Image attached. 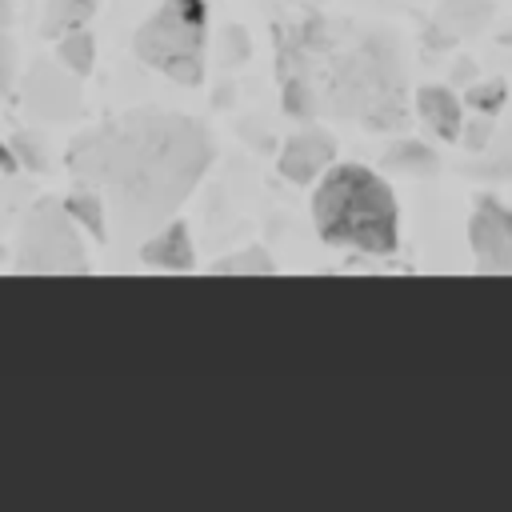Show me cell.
I'll return each instance as SVG.
<instances>
[{
	"mask_svg": "<svg viewBox=\"0 0 512 512\" xmlns=\"http://www.w3.org/2000/svg\"><path fill=\"white\" fill-rule=\"evenodd\" d=\"M208 136L176 112H132L72 144L76 180L112 204L120 228H144L168 216L208 164Z\"/></svg>",
	"mask_w": 512,
	"mask_h": 512,
	"instance_id": "6da1fadb",
	"label": "cell"
},
{
	"mask_svg": "<svg viewBox=\"0 0 512 512\" xmlns=\"http://www.w3.org/2000/svg\"><path fill=\"white\" fill-rule=\"evenodd\" d=\"M140 260H148L156 268H168V272L192 268V244H188L184 224H164L152 240H144L140 244Z\"/></svg>",
	"mask_w": 512,
	"mask_h": 512,
	"instance_id": "52a82bcc",
	"label": "cell"
},
{
	"mask_svg": "<svg viewBox=\"0 0 512 512\" xmlns=\"http://www.w3.org/2000/svg\"><path fill=\"white\" fill-rule=\"evenodd\" d=\"M64 208H68V216H72V220H80L92 236H104V196H100L96 188H88V184H84V188H76V192L68 196V204H64Z\"/></svg>",
	"mask_w": 512,
	"mask_h": 512,
	"instance_id": "9c48e42d",
	"label": "cell"
},
{
	"mask_svg": "<svg viewBox=\"0 0 512 512\" xmlns=\"http://www.w3.org/2000/svg\"><path fill=\"white\" fill-rule=\"evenodd\" d=\"M420 116H424L444 140H452V136L460 132V100H456L452 92H444V88H424V92H420Z\"/></svg>",
	"mask_w": 512,
	"mask_h": 512,
	"instance_id": "ba28073f",
	"label": "cell"
},
{
	"mask_svg": "<svg viewBox=\"0 0 512 512\" xmlns=\"http://www.w3.org/2000/svg\"><path fill=\"white\" fill-rule=\"evenodd\" d=\"M60 64H68V68L80 72V76L92 68V36H88L84 28L64 32V40H60Z\"/></svg>",
	"mask_w": 512,
	"mask_h": 512,
	"instance_id": "8fae6325",
	"label": "cell"
},
{
	"mask_svg": "<svg viewBox=\"0 0 512 512\" xmlns=\"http://www.w3.org/2000/svg\"><path fill=\"white\" fill-rule=\"evenodd\" d=\"M220 272H272V260H228V264H220Z\"/></svg>",
	"mask_w": 512,
	"mask_h": 512,
	"instance_id": "7c38bea8",
	"label": "cell"
},
{
	"mask_svg": "<svg viewBox=\"0 0 512 512\" xmlns=\"http://www.w3.org/2000/svg\"><path fill=\"white\" fill-rule=\"evenodd\" d=\"M332 160H336L332 136L320 132V128H308V132L292 136L288 148L280 152V172H284L288 180H296V184H308V180H316Z\"/></svg>",
	"mask_w": 512,
	"mask_h": 512,
	"instance_id": "8992f818",
	"label": "cell"
},
{
	"mask_svg": "<svg viewBox=\"0 0 512 512\" xmlns=\"http://www.w3.org/2000/svg\"><path fill=\"white\" fill-rule=\"evenodd\" d=\"M8 76H12V44L0 36V88L8 84Z\"/></svg>",
	"mask_w": 512,
	"mask_h": 512,
	"instance_id": "4fadbf2b",
	"label": "cell"
},
{
	"mask_svg": "<svg viewBox=\"0 0 512 512\" xmlns=\"http://www.w3.org/2000/svg\"><path fill=\"white\" fill-rule=\"evenodd\" d=\"M316 228L328 244L356 248L368 256H392L396 252V200L388 184L360 168V164H336L312 200Z\"/></svg>",
	"mask_w": 512,
	"mask_h": 512,
	"instance_id": "7a4b0ae2",
	"label": "cell"
},
{
	"mask_svg": "<svg viewBox=\"0 0 512 512\" xmlns=\"http://www.w3.org/2000/svg\"><path fill=\"white\" fill-rule=\"evenodd\" d=\"M92 8H96V0H48L44 32H72L88 20Z\"/></svg>",
	"mask_w": 512,
	"mask_h": 512,
	"instance_id": "30bf717a",
	"label": "cell"
},
{
	"mask_svg": "<svg viewBox=\"0 0 512 512\" xmlns=\"http://www.w3.org/2000/svg\"><path fill=\"white\" fill-rule=\"evenodd\" d=\"M204 0H164V8L140 24L136 56L176 84L204 80Z\"/></svg>",
	"mask_w": 512,
	"mask_h": 512,
	"instance_id": "3957f363",
	"label": "cell"
},
{
	"mask_svg": "<svg viewBox=\"0 0 512 512\" xmlns=\"http://www.w3.org/2000/svg\"><path fill=\"white\" fill-rule=\"evenodd\" d=\"M472 252L488 272H512V212L496 200H480L468 224Z\"/></svg>",
	"mask_w": 512,
	"mask_h": 512,
	"instance_id": "5b68a950",
	"label": "cell"
},
{
	"mask_svg": "<svg viewBox=\"0 0 512 512\" xmlns=\"http://www.w3.org/2000/svg\"><path fill=\"white\" fill-rule=\"evenodd\" d=\"M72 216L60 204H36L28 212L24 236H20V268H36V272H76L84 268V252L80 240L72 232Z\"/></svg>",
	"mask_w": 512,
	"mask_h": 512,
	"instance_id": "277c9868",
	"label": "cell"
}]
</instances>
